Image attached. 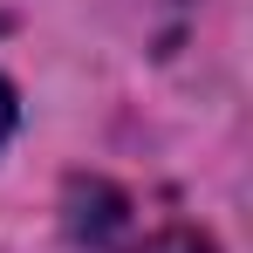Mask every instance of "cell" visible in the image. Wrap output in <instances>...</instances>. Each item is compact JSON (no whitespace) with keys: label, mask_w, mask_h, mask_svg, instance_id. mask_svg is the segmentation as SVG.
Returning <instances> with one entry per match:
<instances>
[{"label":"cell","mask_w":253,"mask_h":253,"mask_svg":"<svg viewBox=\"0 0 253 253\" xmlns=\"http://www.w3.org/2000/svg\"><path fill=\"white\" fill-rule=\"evenodd\" d=\"M14 117H21V110H14V89L0 83V144H7V130H14Z\"/></svg>","instance_id":"cell-2"},{"label":"cell","mask_w":253,"mask_h":253,"mask_svg":"<svg viewBox=\"0 0 253 253\" xmlns=\"http://www.w3.org/2000/svg\"><path fill=\"white\" fill-rule=\"evenodd\" d=\"M151 253H206V247H199L192 233H171V240H158V247H151Z\"/></svg>","instance_id":"cell-1"}]
</instances>
